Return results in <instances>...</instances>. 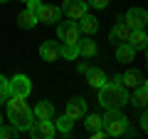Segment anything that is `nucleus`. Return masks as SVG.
Returning <instances> with one entry per match:
<instances>
[{
  "instance_id": "0eeeda50",
  "label": "nucleus",
  "mask_w": 148,
  "mask_h": 139,
  "mask_svg": "<svg viewBox=\"0 0 148 139\" xmlns=\"http://www.w3.org/2000/svg\"><path fill=\"white\" fill-rule=\"evenodd\" d=\"M79 27H77V22L69 20V22H59L57 25V38L62 40V42H79Z\"/></svg>"
},
{
  "instance_id": "7c9ffc66",
  "label": "nucleus",
  "mask_w": 148,
  "mask_h": 139,
  "mask_svg": "<svg viewBox=\"0 0 148 139\" xmlns=\"http://www.w3.org/2000/svg\"><path fill=\"white\" fill-rule=\"evenodd\" d=\"M0 124H3V117H0Z\"/></svg>"
},
{
  "instance_id": "f3484780",
  "label": "nucleus",
  "mask_w": 148,
  "mask_h": 139,
  "mask_svg": "<svg viewBox=\"0 0 148 139\" xmlns=\"http://www.w3.org/2000/svg\"><path fill=\"white\" fill-rule=\"evenodd\" d=\"M17 25H20L22 30H30V27H35V25H37V13L30 10V8H25V10L17 15Z\"/></svg>"
},
{
  "instance_id": "1a4fd4ad",
  "label": "nucleus",
  "mask_w": 148,
  "mask_h": 139,
  "mask_svg": "<svg viewBox=\"0 0 148 139\" xmlns=\"http://www.w3.org/2000/svg\"><path fill=\"white\" fill-rule=\"evenodd\" d=\"M62 13L69 17V20H79L82 15H86V3L84 0H64Z\"/></svg>"
},
{
  "instance_id": "f03ea898",
  "label": "nucleus",
  "mask_w": 148,
  "mask_h": 139,
  "mask_svg": "<svg viewBox=\"0 0 148 139\" xmlns=\"http://www.w3.org/2000/svg\"><path fill=\"white\" fill-rule=\"evenodd\" d=\"M5 104H8V119H10V124L17 132H27V127L32 124L35 114H32L30 104L25 102V97H8Z\"/></svg>"
},
{
  "instance_id": "f8f14e48",
  "label": "nucleus",
  "mask_w": 148,
  "mask_h": 139,
  "mask_svg": "<svg viewBox=\"0 0 148 139\" xmlns=\"http://www.w3.org/2000/svg\"><path fill=\"white\" fill-rule=\"evenodd\" d=\"M126 42L131 45L136 52L146 50V45H148V35H146V30H143V27H138V30H131V32H128V40H126Z\"/></svg>"
},
{
  "instance_id": "f257e3e1",
  "label": "nucleus",
  "mask_w": 148,
  "mask_h": 139,
  "mask_svg": "<svg viewBox=\"0 0 148 139\" xmlns=\"http://www.w3.org/2000/svg\"><path fill=\"white\" fill-rule=\"evenodd\" d=\"M99 104L104 109H121L128 104V90L121 85V75H116L114 80H106L99 87Z\"/></svg>"
},
{
  "instance_id": "2f4dec72",
  "label": "nucleus",
  "mask_w": 148,
  "mask_h": 139,
  "mask_svg": "<svg viewBox=\"0 0 148 139\" xmlns=\"http://www.w3.org/2000/svg\"><path fill=\"white\" fill-rule=\"evenodd\" d=\"M22 3H25V0H22Z\"/></svg>"
},
{
  "instance_id": "c756f323",
  "label": "nucleus",
  "mask_w": 148,
  "mask_h": 139,
  "mask_svg": "<svg viewBox=\"0 0 148 139\" xmlns=\"http://www.w3.org/2000/svg\"><path fill=\"white\" fill-rule=\"evenodd\" d=\"M0 3H8V0H0Z\"/></svg>"
},
{
  "instance_id": "5701e85b",
  "label": "nucleus",
  "mask_w": 148,
  "mask_h": 139,
  "mask_svg": "<svg viewBox=\"0 0 148 139\" xmlns=\"http://www.w3.org/2000/svg\"><path fill=\"white\" fill-rule=\"evenodd\" d=\"M77 45H79V57H94L96 55V42L94 40L86 38V40H79Z\"/></svg>"
},
{
  "instance_id": "412c9836",
  "label": "nucleus",
  "mask_w": 148,
  "mask_h": 139,
  "mask_svg": "<svg viewBox=\"0 0 148 139\" xmlns=\"http://www.w3.org/2000/svg\"><path fill=\"white\" fill-rule=\"evenodd\" d=\"M59 57L77 60V57H79V45H77V42H62V45H59Z\"/></svg>"
},
{
  "instance_id": "a211bd4d",
  "label": "nucleus",
  "mask_w": 148,
  "mask_h": 139,
  "mask_svg": "<svg viewBox=\"0 0 148 139\" xmlns=\"http://www.w3.org/2000/svg\"><path fill=\"white\" fill-rule=\"evenodd\" d=\"M141 82H143V75L138 70H128L126 75H121V85L126 87V90H133V87H138Z\"/></svg>"
},
{
  "instance_id": "2eb2a0df",
  "label": "nucleus",
  "mask_w": 148,
  "mask_h": 139,
  "mask_svg": "<svg viewBox=\"0 0 148 139\" xmlns=\"http://www.w3.org/2000/svg\"><path fill=\"white\" fill-rule=\"evenodd\" d=\"M84 72H86V82H89V87H94V90H99V87L106 82V75L101 72L99 67H86Z\"/></svg>"
},
{
  "instance_id": "c85d7f7f",
  "label": "nucleus",
  "mask_w": 148,
  "mask_h": 139,
  "mask_svg": "<svg viewBox=\"0 0 148 139\" xmlns=\"http://www.w3.org/2000/svg\"><path fill=\"white\" fill-rule=\"evenodd\" d=\"M25 3H27L30 10H37V8H40V0H25Z\"/></svg>"
},
{
  "instance_id": "cd10ccee",
  "label": "nucleus",
  "mask_w": 148,
  "mask_h": 139,
  "mask_svg": "<svg viewBox=\"0 0 148 139\" xmlns=\"http://www.w3.org/2000/svg\"><path fill=\"white\" fill-rule=\"evenodd\" d=\"M138 124H141V129H143V132L148 129V117H146V112L141 114V119H138Z\"/></svg>"
},
{
  "instance_id": "6ab92c4d",
  "label": "nucleus",
  "mask_w": 148,
  "mask_h": 139,
  "mask_svg": "<svg viewBox=\"0 0 148 139\" xmlns=\"http://www.w3.org/2000/svg\"><path fill=\"white\" fill-rule=\"evenodd\" d=\"M79 32H86V35H94L96 30H99V20L96 17H91V15H82L79 17Z\"/></svg>"
},
{
  "instance_id": "bb28decb",
  "label": "nucleus",
  "mask_w": 148,
  "mask_h": 139,
  "mask_svg": "<svg viewBox=\"0 0 148 139\" xmlns=\"http://www.w3.org/2000/svg\"><path fill=\"white\" fill-rule=\"evenodd\" d=\"M86 5H94L96 10H104V8L109 5V0H89V3H86Z\"/></svg>"
},
{
  "instance_id": "b1692460",
  "label": "nucleus",
  "mask_w": 148,
  "mask_h": 139,
  "mask_svg": "<svg viewBox=\"0 0 148 139\" xmlns=\"http://www.w3.org/2000/svg\"><path fill=\"white\" fill-rule=\"evenodd\" d=\"M84 117H86V129H89V132H91V129H99L101 127V117H99V114H84Z\"/></svg>"
},
{
  "instance_id": "423d86ee",
  "label": "nucleus",
  "mask_w": 148,
  "mask_h": 139,
  "mask_svg": "<svg viewBox=\"0 0 148 139\" xmlns=\"http://www.w3.org/2000/svg\"><path fill=\"white\" fill-rule=\"evenodd\" d=\"M35 13H37V22H42V25H54V22H59V15H62L59 8L47 5V3H40Z\"/></svg>"
},
{
  "instance_id": "ddd939ff",
  "label": "nucleus",
  "mask_w": 148,
  "mask_h": 139,
  "mask_svg": "<svg viewBox=\"0 0 148 139\" xmlns=\"http://www.w3.org/2000/svg\"><path fill=\"white\" fill-rule=\"evenodd\" d=\"M133 95H128V104H136V107H141V109H146V102H148V87H146V82H141L138 87H133Z\"/></svg>"
},
{
  "instance_id": "9b49d317",
  "label": "nucleus",
  "mask_w": 148,
  "mask_h": 139,
  "mask_svg": "<svg viewBox=\"0 0 148 139\" xmlns=\"http://www.w3.org/2000/svg\"><path fill=\"white\" fill-rule=\"evenodd\" d=\"M64 114H69L74 122L82 119L86 114V99H84V97H72V99L67 102V112H64Z\"/></svg>"
},
{
  "instance_id": "7ed1b4c3",
  "label": "nucleus",
  "mask_w": 148,
  "mask_h": 139,
  "mask_svg": "<svg viewBox=\"0 0 148 139\" xmlns=\"http://www.w3.org/2000/svg\"><path fill=\"white\" fill-rule=\"evenodd\" d=\"M126 124H128V117L121 109H106V114L101 117V129L106 132V137H121Z\"/></svg>"
},
{
  "instance_id": "a878e982",
  "label": "nucleus",
  "mask_w": 148,
  "mask_h": 139,
  "mask_svg": "<svg viewBox=\"0 0 148 139\" xmlns=\"http://www.w3.org/2000/svg\"><path fill=\"white\" fill-rule=\"evenodd\" d=\"M17 134H20V132H17L12 124H10V127H3V124H0V139H12V137H17Z\"/></svg>"
},
{
  "instance_id": "4468645a",
  "label": "nucleus",
  "mask_w": 148,
  "mask_h": 139,
  "mask_svg": "<svg viewBox=\"0 0 148 139\" xmlns=\"http://www.w3.org/2000/svg\"><path fill=\"white\" fill-rule=\"evenodd\" d=\"M32 114H35L37 119H54V104L47 102V99H42V102L35 104V112Z\"/></svg>"
},
{
  "instance_id": "6e6552de",
  "label": "nucleus",
  "mask_w": 148,
  "mask_h": 139,
  "mask_svg": "<svg viewBox=\"0 0 148 139\" xmlns=\"http://www.w3.org/2000/svg\"><path fill=\"white\" fill-rule=\"evenodd\" d=\"M123 20H126V25L131 27V30H138V27H146L148 13H146V8H131V10L123 15Z\"/></svg>"
},
{
  "instance_id": "393cba45",
  "label": "nucleus",
  "mask_w": 148,
  "mask_h": 139,
  "mask_svg": "<svg viewBox=\"0 0 148 139\" xmlns=\"http://www.w3.org/2000/svg\"><path fill=\"white\" fill-rule=\"evenodd\" d=\"M10 97V90H8V77L5 75H0V104Z\"/></svg>"
},
{
  "instance_id": "4be33fe9",
  "label": "nucleus",
  "mask_w": 148,
  "mask_h": 139,
  "mask_svg": "<svg viewBox=\"0 0 148 139\" xmlns=\"http://www.w3.org/2000/svg\"><path fill=\"white\" fill-rule=\"evenodd\" d=\"M72 127H74V119L69 117V114H62V117L54 119V129L62 134H72Z\"/></svg>"
},
{
  "instance_id": "20e7f679",
  "label": "nucleus",
  "mask_w": 148,
  "mask_h": 139,
  "mask_svg": "<svg viewBox=\"0 0 148 139\" xmlns=\"http://www.w3.org/2000/svg\"><path fill=\"white\" fill-rule=\"evenodd\" d=\"M27 132H30V137H35V139H49V137H54V122L52 119H32V124L27 127Z\"/></svg>"
},
{
  "instance_id": "aec40b11",
  "label": "nucleus",
  "mask_w": 148,
  "mask_h": 139,
  "mask_svg": "<svg viewBox=\"0 0 148 139\" xmlns=\"http://www.w3.org/2000/svg\"><path fill=\"white\" fill-rule=\"evenodd\" d=\"M133 55H136V50H133L128 42L116 45V60L119 62H133Z\"/></svg>"
},
{
  "instance_id": "39448f33",
  "label": "nucleus",
  "mask_w": 148,
  "mask_h": 139,
  "mask_svg": "<svg viewBox=\"0 0 148 139\" xmlns=\"http://www.w3.org/2000/svg\"><path fill=\"white\" fill-rule=\"evenodd\" d=\"M8 90H10V97H27L32 92V82L27 75H15L12 80H8Z\"/></svg>"
},
{
  "instance_id": "9d476101",
  "label": "nucleus",
  "mask_w": 148,
  "mask_h": 139,
  "mask_svg": "<svg viewBox=\"0 0 148 139\" xmlns=\"http://www.w3.org/2000/svg\"><path fill=\"white\" fill-rule=\"evenodd\" d=\"M128 32H131V27L126 25L123 17H119V20L114 22V27H111V32H109V40L114 45H121V42H126V40H128Z\"/></svg>"
},
{
  "instance_id": "dca6fc26",
  "label": "nucleus",
  "mask_w": 148,
  "mask_h": 139,
  "mask_svg": "<svg viewBox=\"0 0 148 139\" xmlns=\"http://www.w3.org/2000/svg\"><path fill=\"white\" fill-rule=\"evenodd\" d=\"M40 55H42V60H47V62H54V60L59 57V45L54 42V40H47V42H42V47H40Z\"/></svg>"
}]
</instances>
